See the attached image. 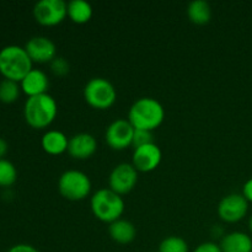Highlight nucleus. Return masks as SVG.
Segmentation results:
<instances>
[{"label":"nucleus","instance_id":"obj_1","mask_svg":"<svg viewBox=\"0 0 252 252\" xmlns=\"http://www.w3.org/2000/svg\"><path fill=\"white\" fill-rule=\"evenodd\" d=\"M165 120L161 103L153 97H140L133 102L128 112V121L134 129L150 130L159 128Z\"/></svg>","mask_w":252,"mask_h":252},{"label":"nucleus","instance_id":"obj_2","mask_svg":"<svg viewBox=\"0 0 252 252\" xmlns=\"http://www.w3.org/2000/svg\"><path fill=\"white\" fill-rule=\"evenodd\" d=\"M58 115V105L49 94L27 97L24 106V117L27 125L33 129L49 127Z\"/></svg>","mask_w":252,"mask_h":252},{"label":"nucleus","instance_id":"obj_3","mask_svg":"<svg viewBox=\"0 0 252 252\" xmlns=\"http://www.w3.org/2000/svg\"><path fill=\"white\" fill-rule=\"evenodd\" d=\"M25 47L10 44L0 49V74L7 80L20 83L33 69Z\"/></svg>","mask_w":252,"mask_h":252},{"label":"nucleus","instance_id":"obj_4","mask_svg":"<svg viewBox=\"0 0 252 252\" xmlns=\"http://www.w3.org/2000/svg\"><path fill=\"white\" fill-rule=\"evenodd\" d=\"M93 214L103 223L111 224L118 220L125 212L122 196L110 189H101L93 194L90 201Z\"/></svg>","mask_w":252,"mask_h":252},{"label":"nucleus","instance_id":"obj_5","mask_svg":"<svg viewBox=\"0 0 252 252\" xmlns=\"http://www.w3.org/2000/svg\"><path fill=\"white\" fill-rule=\"evenodd\" d=\"M84 98L89 106L96 110H108L117 100V91L110 80L93 78L84 88Z\"/></svg>","mask_w":252,"mask_h":252},{"label":"nucleus","instance_id":"obj_6","mask_svg":"<svg viewBox=\"0 0 252 252\" xmlns=\"http://www.w3.org/2000/svg\"><path fill=\"white\" fill-rule=\"evenodd\" d=\"M58 191L68 201H83L90 194V177L79 170H66L58 180Z\"/></svg>","mask_w":252,"mask_h":252},{"label":"nucleus","instance_id":"obj_7","mask_svg":"<svg viewBox=\"0 0 252 252\" xmlns=\"http://www.w3.org/2000/svg\"><path fill=\"white\" fill-rule=\"evenodd\" d=\"M68 2L63 0H39L33 6V17L42 26H57L68 16Z\"/></svg>","mask_w":252,"mask_h":252},{"label":"nucleus","instance_id":"obj_8","mask_svg":"<svg viewBox=\"0 0 252 252\" xmlns=\"http://www.w3.org/2000/svg\"><path fill=\"white\" fill-rule=\"evenodd\" d=\"M138 182V171L132 164L122 162L115 166L108 176V189L120 196L132 191Z\"/></svg>","mask_w":252,"mask_h":252},{"label":"nucleus","instance_id":"obj_9","mask_svg":"<svg viewBox=\"0 0 252 252\" xmlns=\"http://www.w3.org/2000/svg\"><path fill=\"white\" fill-rule=\"evenodd\" d=\"M134 127L128 120L118 118L107 127L105 133V139L108 147L113 150H125L132 147Z\"/></svg>","mask_w":252,"mask_h":252},{"label":"nucleus","instance_id":"obj_10","mask_svg":"<svg viewBox=\"0 0 252 252\" xmlns=\"http://www.w3.org/2000/svg\"><path fill=\"white\" fill-rule=\"evenodd\" d=\"M218 216L225 223H238L244 219L249 211V202L243 193H230L220 199L218 204Z\"/></svg>","mask_w":252,"mask_h":252},{"label":"nucleus","instance_id":"obj_11","mask_svg":"<svg viewBox=\"0 0 252 252\" xmlns=\"http://www.w3.org/2000/svg\"><path fill=\"white\" fill-rule=\"evenodd\" d=\"M27 54L32 63H51L57 57V46L51 38L46 36H34L25 44Z\"/></svg>","mask_w":252,"mask_h":252},{"label":"nucleus","instance_id":"obj_12","mask_svg":"<svg viewBox=\"0 0 252 252\" xmlns=\"http://www.w3.org/2000/svg\"><path fill=\"white\" fill-rule=\"evenodd\" d=\"M162 153L155 143L134 148L132 165L138 172H152L160 165Z\"/></svg>","mask_w":252,"mask_h":252},{"label":"nucleus","instance_id":"obj_13","mask_svg":"<svg viewBox=\"0 0 252 252\" xmlns=\"http://www.w3.org/2000/svg\"><path fill=\"white\" fill-rule=\"evenodd\" d=\"M97 150V140L90 133H78L69 138L68 154L73 159L86 160Z\"/></svg>","mask_w":252,"mask_h":252},{"label":"nucleus","instance_id":"obj_14","mask_svg":"<svg viewBox=\"0 0 252 252\" xmlns=\"http://www.w3.org/2000/svg\"><path fill=\"white\" fill-rule=\"evenodd\" d=\"M20 86H21V91L27 97L48 94L47 93L49 88L48 76L44 71L33 68L20 81Z\"/></svg>","mask_w":252,"mask_h":252},{"label":"nucleus","instance_id":"obj_15","mask_svg":"<svg viewBox=\"0 0 252 252\" xmlns=\"http://www.w3.org/2000/svg\"><path fill=\"white\" fill-rule=\"evenodd\" d=\"M108 235L115 243L121 244V245H128L134 241L135 236H137V229L132 221L121 218L108 224Z\"/></svg>","mask_w":252,"mask_h":252},{"label":"nucleus","instance_id":"obj_16","mask_svg":"<svg viewBox=\"0 0 252 252\" xmlns=\"http://www.w3.org/2000/svg\"><path fill=\"white\" fill-rule=\"evenodd\" d=\"M221 252H252V239L243 231H233L221 238Z\"/></svg>","mask_w":252,"mask_h":252},{"label":"nucleus","instance_id":"obj_17","mask_svg":"<svg viewBox=\"0 0 252 252\" xmlns=\"http://www.w3.org/2000/svg\"><path fill=\"white\" fill-rule=\"evenodd\" d=\"M69 139L61 130L52 129L42 135V149L49 155H61L68 150Z\"/></svg>","mask_w":252,"mask_h":252},{"label":"nucleus","instance_id":"obj_18","mask_svg":"<svg viewBox=\"0 0 252 252\" xmlns=\"http://www.w3.org/2000/svg\"><path fill=\"white\" fill-rule=\"evenodd\" d=\"M68 10V17L74 24L83 25L86 24L93 17V6L90 2L85 0H71L66 5Z\"/></svg>","mask_w":252,"mask_h":252},{"label":"nucleus","instance_id":"obj_19","mask_svg":"<svg viewBox=\"0 0 252 252\" xmlns=\"http://www.w3.org/2000/svg\"><path fill=\"white\" fill-rule=\"evenodd\" d=\"M187 16L194 25H206L212 19L211 5L204 0H193L187 6Z\"/></svg>","mask_w":252,"mask_h":252},{"label":"nucleus","instance_id":"obj_20","mask_svg":"<svg viewBox=\"0 0 252 252\" xmlns=\"http://www.w3.org/2000/svg\"><path fill=\"white\" fill-rule=\"evenodd\" d=\"M20 93H21L20 83L7 79H2L0 81V102L6 105L16 102L17 98L20 97Z\"/></svg>","mask_w":252,"mask_h":252},{"label":"nucleus","instance_id":"obj_21","mask_svg":"<svg viewBox=\"0 0 252 252\" xmlns=\"http://www.w3.org/2000/svg\"><path fill=\"white\" fill-rule=\"evenodd\" d=\"M17 170L7 159H0V187L9 189L16 182Z\"/></svg>","mask_w":252,"mask_h":252},{"label":"nucleus","instance_id":"obj_22","mask_svg":"<svg viewBox=\"0 0 252 252\" xmlns=\"http://www.w3.org/2000/svg\"><path fill=\"white\" fill-rule=\"evenodd\" d=\"M158 252H189V244L181 236H167L160 243Z\"/></svg>","mask_w":252,"mask_h":252},{"label":"nucleus","instance_id":"obj_23","mask_svg":"<svg viewBox=\"0 0 252 252\" xmlns=\"http://www.w3.org/2000/svg\"><path fill=\"white\" fill-rule=\"evenodd\" d=\"M49 66H51V71L53 73V75L59 76V78L68 75L69 70H70V64H69V62L64 57L57 56L49 63Z\"/></svg>","mask_w":252,"mask_h":252},{"label":"nucleus","instance_id":"obj_24","mask_svg":"<svg viewBox=\"0 0 252 252\" xmlns=\"http://www.w3.org/2000/svg\"><path fill=\"white\" fill-rule=\"evenodd\" d=\"M154 143V135L150 130H143V129H135L134 135H133V148L142 147V145L152 144Z\"/></svg>","mask_w":252,"mask_h":252},{"label":"nucleus","instance_id":"obj_25","mask_svg":"<svg viewBox=\"0 0 252 252\" xmlns=\"http://www.w3.org/2000/svg\"><path fill=\"white\" fill-rule=\"evenodd\" d=\"M193 252H221L220 246L216 243H212V241H207V243L201 244V245L197 246L194 249Z\"/></svg>","mask_w":252,"mask_h":252},{"label":"nucleus","instance_id":"obj_26","mask_svg":"<svg viewBox=\"0 0 252 252\" xmlns=\"http://www.w3.org/2000/svg\"><path fill=\"white\" fill-rule=\"evenodd\" d=\"M6 252H39L34 246L29 245V244H17V245L11 246Z\"/></svg>","mask_w":252,"mask_h":252},{"label":"nucleus","instance_id":"obj_27","mask_svg":"<svg viewBox=\"0 0 252 252\" xmlns=\"http://www.w3.org/2000/svg\"><path fill=\"white\" fill-rule=\"evenodd\" d=\"M243 196L245 197L249 203H252V177L245 182L243 187Z\"/></svg>","mask_w":252,"mask_h":252},{"label":"nucleus","instance_id":"obj_28","mask_svg":"<svg viewBox=\"0 0 252 252\" xmlns=\"http://www.w3.org/2000/svg\"><path fill=\"white\" fill-rule=\"evenodd\" d=\"M7 150H9V145L7 142L4 138H0V159H5V155H6Z\"/></svg>","mask_w":252,"mask_h":252},{"label":"nucleus","instance_id":"obj_29","mask_svg":"<svg viewBox=\"0 0 252 252\" xmlns=\"http://www.w3.org/2000/svg\"><path fill=\"white\" fill-rule=\"evenodd\" d=\"M249 228H250V230H251V233H252V216H251L250 220H249Z\"/></svg>","mask_w":252,"mask_h":252}]
</instances>
